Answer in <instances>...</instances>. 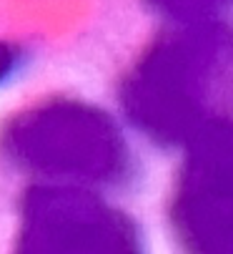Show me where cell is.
<instances>
[{
  "mask_svg": "<svg viewBox=\"0 0 233 254\" xmlns=\"http://www.w3.org/2000/svg\"><path fill=\"white\" fill-rule=\"evenodd\" d=\"M118 101L131 124L163 146L188 149L233 121V25H178L126 73Z\"/></svg>",
  "mask_w": 233,
  "mask_h": 254,
  "instance_id": "obj_1",
  "label": "cell"
},
{
  "mask_svg": "<svg viewBox=\"0 0 233 254\" xmlns=\"http://www.w3.org/2000/svg\"><path fill=\"white\" fill-rule=\"evenodd\" d=\"M8 159L46 184L115 187L126 184L133 156L123 131L105 111L70 98L35 103L5 126Z\"/></svg>",
  "mask_w": 233,
  "mask_h": 254,
  "instance_id": "obj_2",
  "label": "cell"
},
{
  "mask_svg": "<svg viewBox=\"0 0 233 254\" xmlns=\"http://www.w3.org/2000/svg\"><path fill=\"white\" fill-rule=\"evenodd\" d=\"M13 254H145L126 211L81 187L35 184L20 204Z\"/></svg>",
  "mask_w": 233,
  "mask_h": 254,
  "instance_id": "obj_3",
  "label": "cell"
},
{
  "mask_svg": "<svg viewBox=\"0 0 233 254\" xmlns=\"http://www.w3.org/2000/svg\"><path fill=\"white\" fill-rule=\"evenodd\" d=\"M171 224L186 254H233V121L213 126L186 149Z\"/></svg>",
  "mask_w": 233,
  "mask_h": 254,
  "instance_id": "obj_4",
  "label": "cell"
},
{
  "mask_svg": "<svg viewBox=\"0 0 233 254\" xmlns=\"http://www.w3.org/2000/svg\"><path fill=\"white\" fill-rule=\"evenodd\" d=\"M148 8L158 15L176 20L178 25L193 23H213L218 15L233 8V0H145Z\"/></svg>",
  "mask_w": 233,
  "mask_h": 254,
  "instance_id": "obj_5",
  "label": "cell"
}]
</instances>
